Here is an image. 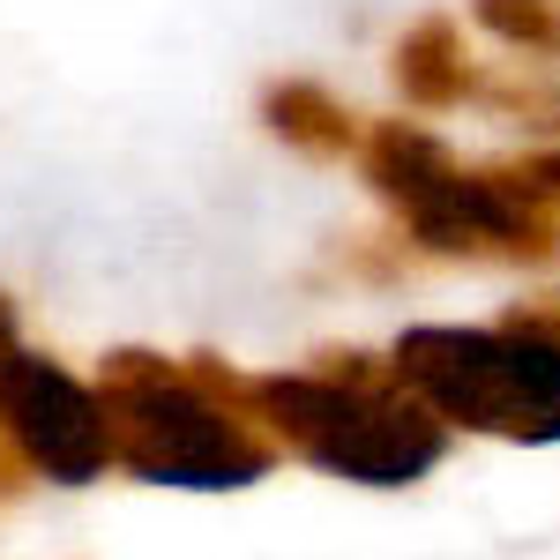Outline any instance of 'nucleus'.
<instances>
[{"instance_id":"7","label":"nucleus","mask_w":560,"mask_h":560,"mask_svg":"<svg viewBox=\"0 0 560 560\" xmlns=\"http://www.w3.org/2000/svg\"><path fill=\"white\" fill-rule=\"evenodd\" d=\"M261 120H269L277 142H292L306 158H345V150H359V120L322 83H306V75L261 90Z\"/></svg>"},{"instance_id":"8","label":"nucleus","mask_w":560,"mask_h":560,"mask_svg":"<svg viewBox=\"0 0 560 560\" xmlns=\"http://www.w3.org/2000/svg\"><path fill=\"white\" fill-rule=\"evenodd\" d=\"M478 31L523 52H560V0H471Z\"/></svg>"},{"instance_id":"10","label":"nucleus","mask_w":560,"mask_h":560,"mask_svg":"<svg viewBox=\"0 0 560 560\" xmlns=\"http://www.w3.org/2000/svg\"><path fill=\"white\" fill-rule=\"evenodd\" d=\"M23 351V337H15V300L0 292V374H8V359Z\"/></svg>"},{"instance_id":"5","label":"nucleus","mask_w":560,"mask_h":560,"mask_svg":"<svg viewBox=\"0 0 560 560\" xmlns=\"http://www.w3.org/2000/svg\"><path fill=\"white\" fill-rule=\"evenodd\" d=\"M359 173H366V187H374L396 217H411L433 187H448L464 165H456V158H448V142L427 135L419 120H382V128L359 142Z\"/></svg>"},{"instance_id":"6","label":"nucleus","mask_w":560,"mask_h":560,"mask_svg":"<svg viewBox=\"0 0 560 560\" xmlns=\"http://www.w3.org/2000/svg\"><path fill=\"white\" fill-rule=\"evenodd\" d=\"M396 90H404V105H419V113L464 105L471 68H464V38H456L448 15H419V23L396 38Z\"/></svg>"},{"instance_id":"2","label":"nucleus","mask_w":560,"mask_h":560,"mask_svg":"<svg viewBox=\"0 0 560 560\" xmlns=\"http://www.w3.org/2000/svg\"><path fill=\"white\" fill-rule=\"evenodd\" d=\"M247 404L284 456L351 486H419L456 433L366 351H329L314 374H247Z\"/></svg>"},{"instance_id":"1","label":"nucleus","mask_w":560,"mask_h":560,"mask_svg":"<svg viewBox=\"0 0 560 560\" xmlns=\"http://www.w3.org/2000/svg\"><path fill=\"white\" fill-rule=\"evenodd\" d=\"M105 427H113V471L142 486H187V493H240L277 471V433L247 404V374L210 351L165 359L150 345H120L97 366Z\"/></svg>"},{"instance_id":"3","label":"nucleus","mask_w":560,"mask_h":560,"mask_svg":"<svg viewBox=\"0 0 560 560\" xmlns=\"http://www.w3.org/2000/svg\"><path fill=\"white\" fill-rule=\"evenodd\" d=\"M396 382L448 427L493 441H560V345L523 329H448L419 322L388 351Z\"/></svg>"},{"instance_id":"9","label":"nucleus","mask_w":560,"mask_h":560,"mask_svg":"<svg viewBox=\"0 0 560 560\" xmlns=\"http://www.w3.org/2000/svg\"><path fill=\"white\" fill-rule=\"evenodd\" d=\"M509 329H523V337H546V345H560V292H538V300H516L509 314H501Z\"/></svg>"},{"instance_id":"4","label":"nucleus","mask_w":560,"mask_h":560,"mask_svg":"<svg viewBox=\"0 0 560 560\" xmlns=\"http://www.w3.org/2000/svg\"><path fill=\"white\" fill-rule=\"evenodd\" d=\"M0 427L23 448V464L52 486H90L113 471V427H105V396L68 374L45 351H15L0 374Z\"/></svg>"}]
</instances>
